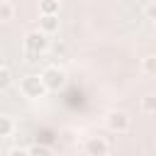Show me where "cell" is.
<instances>
[{"instance_id": "cell-16", "label": "cell", "mask_w": 156, "mask_h": 156, "mask_svg": "<svg viewBox=\"0 0 156 156\" xmlns=\"http://www.w3.org/2000/svg\"><path fill=\"white\" fill-rule=\"evenodd\" d=\"M154 32H156V22H154Z\"/></svg>"}, {"instance_id": "cell-6", "label": "cell", "mask_w": 156, "mask_h": 156, "mask_svg": "<svg viewBox=\"0 0 156 156\" xmlns=\"http://www.w3.org/2000/svg\"><path fill=\"white\" fill-rule=\"evenodd\" d=\"M39 29L46 34L58 32V15H39Z\"/></svg>"}, {"instance_id": "cell-12", "label": "cell", "mask_w": 156, "mask_h": 156, "mask_svg": "<svg viewBox=\"0 0 156 156\" xmlns=\"http://www.w3.org/2000/svg\"><path fill=\"white\" fill-rule=\"evenodd\" d=\"M29 156H54V151L46 144H34V146H29Z\"/></svg>"}, {"instance_id": "cell-3", "label": "cell", "mask_w": 156, "mask_h": 156, "mask_svg": "<svg viewBox=\"0 0 156 156\" xmlns=\"http://www.w3.org/2000/svg\"><path fill=\"white\" fill-rule=\"evenodd\" d=\"M105 127H107L110 132L124 134V132L132 127V117H129L127 112H122V110H110V112L105 115Z\"/></svg>"}, {"instance_id": "cell-2", "label": "cell", "mask_w": 156, "mask_h": 156, "mask_svg": "<svg viewBox=\"0 0 156 156\" xmlns=\"http://www.w3.org/2000/svg\"><path fill=\"white\" fill-rule=\"evenodd\" d=\"M49 34L46 32H41L39 27L37 29H29L27 34H24V51L27 54H44L46 49H49Z\"/></svg>"}, {"instance_id": "cell-15", "label": "cell", "mask_w": 156, "mask_h": 156, "mask_svg": "<svg viewBox=\"0 0 156 156\" xmlns=\"http://www.w3.org/2000/svg\"><path fill=\"white\" fill-rule=\"evenodd\" d=\"M146 17H149V20H154V22H156V2H154V5H149V7H146Z\"/></svg>"}, {"instance_id": "cell-4", "label": "cell", "mask_w": 156, "mask_h": 156, "mask_svg": "<svg viewBox=\"0 0 156 156\" xmlns=\"http://www.w3.org/2000/svg\"><path fill=\"white\" fill-rule=\"evenodd\" d=\"M41 78H44V83H46L49 90H61V88L66 85V71H63L61 66H56V63L46 66V68L41 71Z\"/></svg>"}, {"instance_id": "cell-8", "label": "cell", "mask_w": 156, "mask_h": 156, "mask_svg": "<svg viewBox=\"0 0 156 156\" xmlns=\"http://www.w3.org/2000/svg\"><path fill=\"white\" fill-rule=\"evenodd\" d=\"M58 0H39V15H58Z\"/></svg>"}, {"instance_id": "cell-7", "label": "cell", "mask_w": 156, "mask_h": 156, "mask_svg": "<svg viewBox=\"0 0 156 156\" xmlns=\"http://www.w3.org/2000/svg\"><path fill=\"white\" fill-rule=\"evenodd\" d=\"M12 132H15V119H12V115H0V136H12Z\"/></svg>"}, {"instance_id": "cell-14", "label": "cell", "mask_w": 156, "mask_h": 156, "mask_svg": "<svg viewBox=\"0 0 156 156\" xmlns=\"http://www.w3.org/2000/svg\"><path fill=\"white\" fill-rule=\"evenodd\" d=\"M7 156H29V149H20V146H15V149L7 151Z\"/></svg>"}, {"instance_id": "cell-13", "label": "cell", "mask_w": 156, "mask_h": 156, "mask_svg": "<svg viewBox=\"0 0 156 156\" xmlns=\"http://www.w3.org/2000/svg\"><path fill=\"white\" fill-rule=\"evenodd\" d=\"M10 83H12V71H10L7 63H2V68H0V88H7Z\"/></svg>"}, {"instance_id": "cell-5", "label": "cell", "mask_w": 156, "mask_h": 156, "mask_svg": "<svg viewBox=\"0 0 156 156\" xmlns=\"http://www.w3.org/2000/svg\"><path fill=\"white\" fill-rule=\"evenodd\" d=\"M83 149H85V156H107L110 154V144L105 136H88Z\"/></svg>"}, {"instance_id": "cell-11", "label": "cell", "mask_w": 156, "mask_h": 156, "mask_svg": "<svg viewBox=\"0 0 156 156\" xmlns=\"http://www.w3.org/2000/svg\"><path fill=\"white\" fill-rule=\"evenodd\" d=\"M141 71L146 76H156V54H149L141 58Z\"/></svg>"}, {"instance_id": "cell-17", "label": "cell", "mask_w": 156, "mask_h": 156, "mask_svg": "<svg viewBox=\"0 0 156 156\" xmlns=\"http://www.w3.org/2000/svg\"><path fill=\"white\" fill-rule=\"evenodd\" d=\"M58 2H61V0H58Z\"/></svg>"}, {"instance_id": "cell-10", "label": "cell", "mask_w": 156, "mask_h": 156, "mask_svg": "<svg viewBox=\"0 0 156 156\" xmlns=\"http://www.w3.org/2000/svg\"><path fill=\"white\" fill-rule=\"evenodd\" d=\"M15 15V5L10 0H0V22H10Z\"/></svg>"}, {"instance_id": "cell-9", "label": "cell", "mask_w": 156, "mask_h": 156, "mask_svg": "<svg viewBox=\"0 0 156 156\" xmlns=\"http://www.w3.org/2000/svg\"><path fill=\"white\" fill-rule=\"evenodd\" d=\"M139 107H141V112H146V115H156V95H154V93L144 95L141 102H139Z\"/></svg>"}, {"instance_id": "cell-1", "label": "cell", "mask_w": 156, "mask_h": 156, "mask_svg": "<svg viewBox=\"0 0 156 156\" xmlns=\"http://www.w3.org/2000/svg\"><path fill=\"white\" fill-rule=\"evenodd\" d=\"M46 90H49V88H46L41 73H39V76H37V73H29V76L20 78V93H22V98H27V100H39V98L46 95Z\"/></svg>"}]
</instances>
